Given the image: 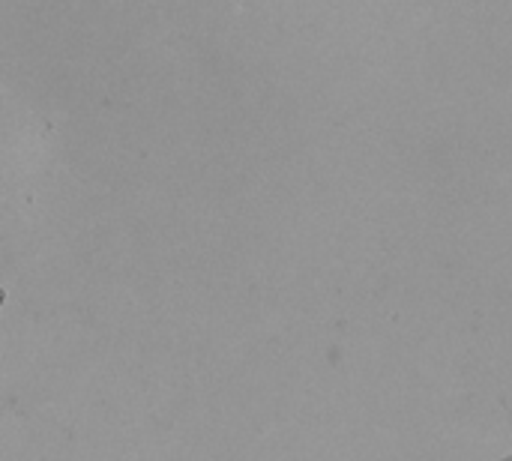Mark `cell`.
I'll list each match as a JSON object with an SVG mask.
<instances>
[{
  "instance_id": "cell-1",
  "label": "cell",
  "mask_w": 512,
  "mask_h": 461,
  "mask_svg": "<svg viewBox=\"0 0 512 461\" xmlns=\"http://www.w3.org/2000/svg\"><path fill=\"white\" fill-rule=\"evenodd\" d=\"M0 306H3V291H0Z\"/></svg>"
}]
</instances>
